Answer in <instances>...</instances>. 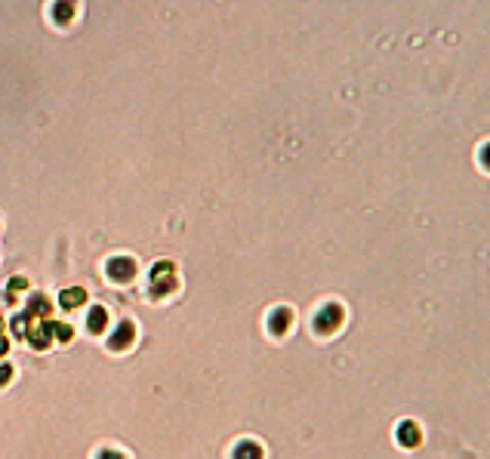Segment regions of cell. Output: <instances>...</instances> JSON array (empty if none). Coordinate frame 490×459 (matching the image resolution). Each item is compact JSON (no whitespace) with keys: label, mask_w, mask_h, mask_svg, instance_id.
Wrapping results in <instances>:
<instances>
[{"label":"cell","mask_w":490,"mask_h":459,"mask_svg":"<svg viewBox=\"0 0 490 459\" xmlns=\"http://www.w3.org/2000/svg\"><path fill=\"white\" fill-rule=\"evenodd\" d=\"M108 274H111V278H130V274H133V262L130 259H111Z\"/></svg>","instance_id":"obj_1"},{"label":"cell","mask_w":490,"mask_h":459,"mask_svg":"<svg viewBox=\"0 0 490 459\" xmlns=\"http://www.w3.org/2000/svg\"><path fill=\"white\" fill-rule=\"evenodd\" d=\"M71 13H74L71 0H59V4H56V19H59V22H68V19H71Z\"/></svg>","instance_id":"obj_2"},{"label":"cell","mask_w":490,"mask_h":459,"mask_svg":"<svg viewBox=\"0 0 490 459\" xmlns=\"http://www.w3.org/2000/svg\"><path fill=\"white\" fill-rule=\"evenodd\" d=\"M80 302H84V293H80V290H71V293H65V296H62V305H65V308L80 305Z\"/></svg>","instance_id":"obj_3"},{"label":"cell","mask_w":490,"mask_h":459,"mask_svg":"<svg viewBox=\"0 0 490 459\" xmlns=\"http://www.w3.org/2000/svg\"><path fill=\"white\" fill-rule=\"evenodd\" d=\"M96 315H90V330H102L105 327V311L102 308H93Z\"/></svg>","instance_id":"obj_4"},{"label":"cell","mask_w":490,"mask_h":459,"mask_svg":"<svg viewBox=\"0 0 490 459\" xmlns=\"http://www.w3.org/2000/svg\"><path fill=\"white\" fill-rule=\"evenodd\" d=\"M7 376H10V370H7V367H4V370H0V382H4Z\"/></svg>","instance_id":"obj_5"}]
</instances>
